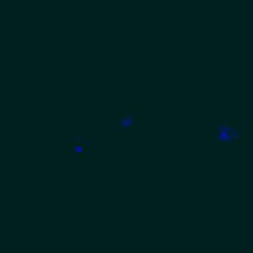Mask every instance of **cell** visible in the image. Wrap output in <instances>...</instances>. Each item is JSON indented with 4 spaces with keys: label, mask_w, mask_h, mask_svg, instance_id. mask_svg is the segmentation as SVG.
Returning <instances> with one entry per match:
<instances>
[{
    "label": "cell",
    "mask_w": 253,
    "mask_h": 253,
    "mask_svg": "<svg viewBox=\"0 0 253 253\" xmlns=\"http://www.w3.org/2000/svg\"><path fill=\"white\" fill-rule=\"evenodd\" d=\"M248 131L251 126L245 120H210V150L231 153L245 144Z\"/></svg>",
    "instance_id": "obj_1"
},
{
    "label": "cell",
    "mask_w": 253,
    "mask_h": 253,
    "mask_svg": "<svg viewBox=\"0 0 253 253\" xmlns=\"http://www.w3.org/2000/svg\"><path fill=\"white\" fill-rule=\"evenodd\" d=\"M60 158L66 161H82L84 155L101 150V133H63L57 139Z\"/></svg>",
    "instance_id": "obj_2"
},
{
    "label": "cell",
    "mask_w": 253,
    "mask_h": 253,
    "mask_svg": "<svg viewBox=\"0 0 253 253\" xmlns=\"http://www.w3.org/2000/svg\"><path fill=\"white\" fill-rule=\"evenodd\" d=\"M112 128H115L117 133H136L139 128H142V117H139L136 109H120V106H117V109L112 112Z\"/></svg>",
    "instance_id": "obj_3"
}]
</instances>
